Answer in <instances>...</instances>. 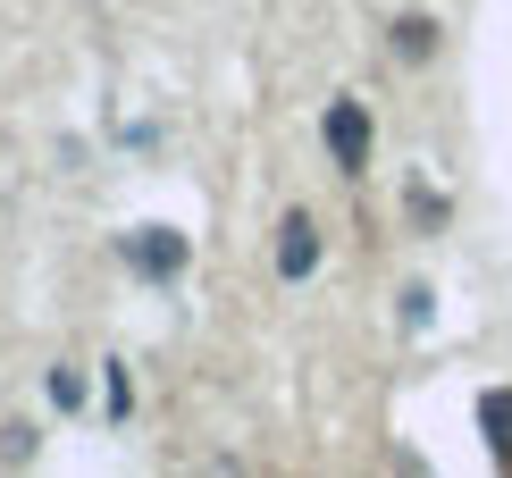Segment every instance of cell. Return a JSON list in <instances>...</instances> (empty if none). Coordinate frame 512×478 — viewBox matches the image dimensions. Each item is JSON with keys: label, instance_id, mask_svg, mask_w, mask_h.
I'll return each instance as SVG.
<instances>
[{"label": "cell", "instance_id": "cell-1", "mask_svg": "<svg viewBox=\"0 0 512 478\" xmlns=\"http://www.w3.org/2000/svg\"><path fill=\"white\" fill-rule=\"evenodd\" d=\"M185 260H194V244H185L177 227H135V235H126V269H135V277H152V286L185 277Z\"/></svg>", "mask_w": 512, "mask_h": 478}, {"label": "cell", "instance_id": "cell-3", "mask_svg": "<svg viewBox=\"0 0 512 478\" xmlns=\"http://www.w3.org/2000/svg\"><path fill=\"white\" fill-rule=\"evenodd\" d=\"M311 269H319V227L294 210V219L277 227V277H311Z\"/></svg>", "mask_w": 512, "mask_h": 478}, {"label": "cell", "instance_id": "cell-7", "mask_svg": "<svg viewBox=\"0 0 512 478\" xmlns=\"http://www.w3.org/2000/svg\"><path fill=\"white\" fill-rule=\"evenodd\" d=\"M51 403H59V411L84 403V378H76V369H51Z\"/></svg>", "mask_w": 512, "mask_h": 478}, {"label": "cell", "instance_id": "cell-2", "mask_svg": "<svg viewBox=\"0 0 512 478\" xmlns=\"http://www.w3.org/2000/svg\"><path fill=\"white\" fill-rule=\"evenodd\" d=\"M328 151H336V168H370V110H361V101H336L328 110Z\"/></svg>", "mask_w": 512, "mask_h": 478}, {"label": "cell", "instance_id": "cell-6", "mask_svg": "<svg viewBox=\"0 0 512 478\" xmlns=\"http://www.w3.org/2000/svg\"><path fill=\"white\" fill-rule=\"evenodd\" d=\"M0 462H34V428H26V420L0 428Z\"/></svg>", "mask_w": 512, "mask_h": 478}, {"label": "cell", "instance_id": "cell-4", "mask_svg": "<svg viewBox=\"0 0 512 478\" xmlns=\"http://www.w3.org/2000/svg\"><path fill=\"white\" fill-rule=\"evenodd\" d=\"M479 428H487V445L512 462V395H479Z\"/></svg>", "mask_w": 512, "mask_h": 478}, {"label": "cell", "instance_id": "cell-5", "mask_svg": "<svg viewBox=\"0 0 512 478\" xmlns=\"http://www.w3.org/2000/svg\"><path fill=\"white\" fill-rule=\"evenodd\" d=\"M395 51H403V59H429V51H437V26H429V17H403V26H395Z\"/></svg>", "mask_w": 512, "mask_h": 478}]
</instances>
